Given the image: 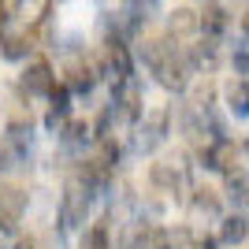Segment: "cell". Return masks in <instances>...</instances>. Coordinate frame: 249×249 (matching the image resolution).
<instances>
[{"mask_svg": "<svg viewBox=\"0 0 249 249\" xmlns=\"http://www.w3.org/2000/svg\"><path fill=\"white\" fill-rule=\"evenodd\" d=\"M138 56H142V63L149 67V74H153L164 89L182 93L190 86V74L194 71H190V63H186V52L178 49V45H171L167 37H160V41H142Z\"/></svg>", "mask_w": 249, "mask_h": 249, "instance_id": "obj_1", "label": "cell"}, {"mask_svg": "<svg viewBox=\"0 0 249 249\" xmlns=\"http://www.w3.org/2000/svg\"><path fill=\"white\" fill-rule=\"evenodd\" d=\"M89 186H86L78 175L67 178V186H63V197H60V223L63 231H78L86 223V212H89Z\"/></svg>", "mask_w": 249, "mask_h": 249, "instance_id": "obj_2", "label": "cell"}, {"mask_svg": "<svg viewBox=\"0 0 249 249\" xmlns=\"http://www.w3.org/2000/svg\"><path fill=\"white\" fill-rule=\"evenodd\" d=\"M97 74H104L112 86L134 78V60H130V52H126V45H123L119 34H108V41H104V60H101V67H97Z\"/></svg>", "mask_w": 249, "mask_h": 249, "instance_id": "obj_3", "label": "cell"}, {"mask_svg": "<svg viewBox=\"0 0 249 249\" xmlns=\"http://www.w3.org/2000/svg\"><path fill=\"white\" fill-rule=\"evenodd\" d=\"M201 160H205V167H216L223 175H234V171H242V164H246V142L216 138V142L201 153Z\"/></svg>", "mask_w": 249, "mask_h": 249, "instance_id": "obj_4", "label": "cell"}, {"mask_svg": "<svg viewBox=\"0 0 249 249\" xmlns=\"http://www.w3.org/2000/svg\"><path fill=\"white\" fill-rule=\"evenodd\" d=\"M22 212H26V190L0 186V234H11V231L19 227Z\"/></svg>", "mask_w": 249, "mask_h": 249, "instance_id": "obj_5", "label": "cell"}, {"mask_svg": "<svg viewBox=\"0 0 249 249\" xmlns=\"http://www.w3.org/2000/svg\"><path fill=\"white\" fill-rule=\"evenodd\" d=\"M231 26V15L227 8L219 4V0H205V8L197 11V30L205 34V41H216V37H223Z\"/></svg>", "mask_w": 249, "mask_h": 249, "instance_id": "obj_6", "label": "cell"}, {"mask_svg": "<svg viewBox=\"0 0 249 249\" xmlns=\"http://www.w3.org/2000/svg\"><path fill=\"white\" fill-rule=\"evenodd\" d=\"M149 182H153L160 194H178V190L186 186L190 178H186V164H153L149 167Z\"/></svg>", "mask_w": 249, "mask_h": 249, "instance_id": "obj_7", "label": "cell"}, {"mask_svg": "<svg viewBox=\"0 0 249 249\" xmlns=\"http://www.w3.org/2000/svg\"><path fill=\"white\" fill-rule=\"evenodd\" d=\"M30 142H34L30 119H26V123H22V119H15V123H8V130H4L0 153H4V156H11V160H22V156L30 153Z\"/></svg>", "mask_w": 249, "mask_h": 249, "instance_id": "obj_8", "label": "cell"}, {"mask_svg": "<svg viewBox=\"0 0 249 249\" xmlns=\"http://www.w3.org/2000/svg\"><path fill=\"white\" fill-rule=\"evenodd\" d=\"M56 86V74H52L49 60H34L26 71H22V89L30 97H49V89Z\"/></svg>", "mask_w": 249, "mask_h": 249, "instance_id": "obj_9", "label": "cell"}, {"mask_svg": "<svg viewBox=\"0 0 249 249\" xmlns=\"http://www.w3.org/2000/svg\"><path fill=\"white\" fill-rule=\"evenodd\" d=\"M167 123H171V112H149L145 115V126H142V138H138V149L142 153H153L156 145H164V138H167Z\"/></svg>", "mask_w": 249, "mask_h": 249, "instance_id": "obj_10", "label": "cell"}, {"mask_svg": "<svg viewBox=\"0 0 249 249\" xmlns=\"http://www.w3.org/2000/svg\"><path fill=\"white\" fill-rule=\"evenodd\" d=\"M34 49L30 30H11V26H0V56L4 60H26V52Z\"/></svg>", "mask_w": 249, "mask_h": 249, "instance_id": "obj_11", "label": "cell"}, {"mask_svg": "<svg viewBox=\"0 0 249 249\" xmlns=\"http://www.w3.org/2000/svg\"><path fill=\"white\" fill-rule=\"evenodd\" d=\"M67 112H71V89L63 82H56L49 89V115H45V123H49L52 130H60V126L67 123Z\"/></svg>", "mask_w": 249, "mask_h": 249, "instance_id": "obj_12", "label": "cell"}, {"mask_svg": "<svg viewBox=\"0 0 249 249\" xmlns=\"http://www.w3.org/2000/svg\"><path fill=\"white\" fill-rule=\"evenodd\" d=\"M67 74H71V78L63 86H67L71 93H89L93 82H97V67H89V63H82V60H74L71 67H67Z\"/></svg>", "mask_w": 249, "mask_h": 249, "instance_id": "obj_13", "label": "cell"}, {"mask_svg": "<svg viewBox=\"0 0 249 249\" xmlns=\"http://www.w3.org/2000/svg\"><path fill=\"white\" fill-rule=\"evenodd\" d=\"M190 208H194L197 216H219V197H216V190L197 186L194 194H190Z\"/></svg>", "mask_w": 249, "mask_h": 249, "instance_id": "obj_14", "label": "cell"}, {"mask_svg": "<svg viewBox=\"0 0 249 249\" xmlns=\"http://www.w3.org/2000/svg\"><path fill=\"white\" fill-rule=\"evenodd\" d=\"M167 30H171V37H186V34H194V30H197V11L175 8V11H171V19H167Z\"/></svg>", "mask_w": 249, "mask_h": 249, "instance_id": "obj_15", "label": "cell"}, {"mask_svg": "<svg viewBox=\"0 0 249 249\" xmlns=\"http://www.w3.org/2000/svg\"><path fill=\"white\" fill-rule=\"evenodd\" d=\"M60 134H63V145L67 149H82L89 142V123L86 119H71V123L60 126Z\"/></svg>", "mask_w": 249, "mask_h": 249, "instance_id": "obj_16", "label": "cell"}, {"mask_svg": "<svg viewBox=\"0 0 249 249\" xmlns=\"http://www.w3.org/2000/svg\"><path fill=\"white\" fill-rule=\"evenodd\" d=\"M216 242H223V246H242V242H246V216H242V212L238 216H227Z\"/></svg>", "mask_w": 249, "mask_h": 249, "instance_id": "obj_17", "label": "cell"}, {"mask_svg": "<svg viewBox=\"0 0 249 249\" xmlns=\"http://www.w3.org/2000/svg\"><path fill=\"white\" fill-rule=\"evenodd\" d=\"M82 249H112V231H108V219H97L93 227L86 231Z\"/></svg>", "mask_w": 249, "mask_h": 249, "instance_id": "obj_18", "label": "cell"}, {"mask_svg": "<svg viewBox=\"0 0 249 249\" xmlns=\"http://www.w3.org/2000/svg\"><path fill=\"white\" fill-rule=\"evenodd\" d=\"M227 104H231V112L238 115V119H246V78H238V82H231L227 86Z\"/></svg>", "mask_w": 249, "mask_h": 249, "instance_id": "obj_19", "label": "cell"}, {"mask_svg": "<svg viewBox=\"0 0 249 249\" xmlns=\"http://www.w3.org/2000/svg\"><path fill=\"white\" fill-rule=\"evenodd\" d=\"M227 190H231V201H238V208L246 205V171L227 175Z\"/></svg>", "mask_w": 249, "mask_h": 249, "instance_id": "obj_20", "label": "cell"}, {"mask_svg": "<svg viewBox=\"0 0 249 249\" xmlns=\"http://www.w3.org/2000/svg\"><path fill=\"white\" fill-rule=\"evenodd\" d=\"M234 71H238V78H246V34L234 45Z\"/></svg>", "mask_w": 249, "mask_h": 249, "instance_id": "obj_21", "label": "cell"}, {"mask_svg": "<svg viewBox=\"0 0 249 249\" xmlns=\"http://www.w3.org/2000/svg\"><path fill=\"white\" fill-rule=\"evenodd\" d=\"M194 249H216V238H208V234L205 238H194Z\"/></svg>", "mask_w": 249, "mask_h": 249, "instance_id": "obj_22", "label": "cell"}, {"mask_svg": "<svg viewBox=\"0 0 249 249\" xmlns=\"http://www.w3.org/2000/svg\"><path fill=\"white\" fill-rule=\"evenodd\" d=\"M19 249H34V238H22V242H19Z\"/></svg>", "mask_w": 249, "mask_h": 249, "instance_id": "obj_23", "label": "cell"}, {"mask_svg": "<svg viewBox=\"0 0 249 249\" xmlns=\"http://www.w3.org/2000/svg\"><path fill=\"white\" fill-rule=\"evenodd\" d=\"M4 22H8V15H4V0H0V26H4Z\"/></svg>", "mask_w": 249, "mask_h": 249, "instance_id": "obj_24", "label": "cell"}, {"mask_svg": "<svg viewBox=\"0 0 249 249\" xmlns=\"http://www.w3.org/2000/svg\"><path fill=\"white\" fill-rule=\"evenodd\" d=\"M4 160H8V156H4V153H0V171H4V167H8V164H4Z\"/></svg>", "mask_w": 249, "mask_h": 249, "instance_id": "obj_25", "label": "cell"}]
</instances>
